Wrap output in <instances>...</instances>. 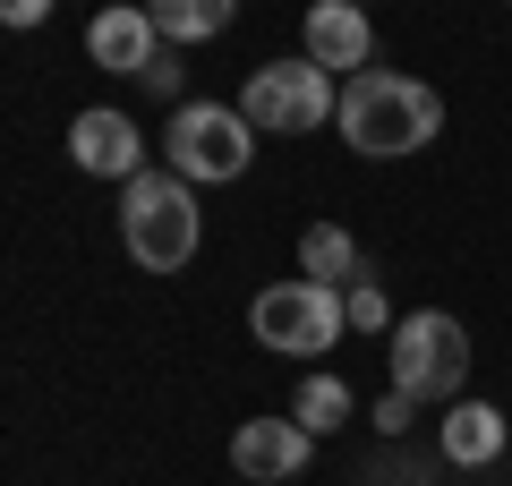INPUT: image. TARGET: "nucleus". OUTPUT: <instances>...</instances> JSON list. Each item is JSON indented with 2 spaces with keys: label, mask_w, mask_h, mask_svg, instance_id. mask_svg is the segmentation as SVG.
<instances>
[{
  "label": "nucleus",
  "mask_w": 512,
  "mask_h": 486,
  "mask_svg": "<svg viewBox=\"0 0 512 486\" xmlns=\"http://www.w3.org/2000/svg\"><path fill=\"white\" fill-rule=\"evenodd\" d=\"M163 162L180 171V180H197V188L239 180V171L256 162L248 111H239V103H180V111H171V128H163Z\"/></svg>",
  "instance_id": "obj_6"
},
{
  "label": "nucleus",
  "mask_w": 512,
  "mask_h": 486,
  "mask_svg": "<svg viewBox=\"0 0 512 486\" xmlns=\"http://www.w3.org/2000/svg\"><path fill=\"white\" fill-rule=\"evenodd\" d=\"M384 367L419 401H461V384H470V324L444 316V307H410L384 333Z\"/></svg>",
  "instance_id": "obj_3"
},
{
  "label": "nucleus",
  "mask_w": 512,
  "mask_h": 486,
  "mask_svg": "<svg viewBox=\"0 0 512 486\" xmlns=\"http://www.w3.org/2000/svg\"><path fill=\"white\" fill-rule=\"evenodd\" d=\"M350 154L367 162H402V154H427L444 137V94L427 77H402V69H376L367 60L359 77H342V111H333Z\"/></svg>",
  "instance_id": "obj_1"
},
{
  "label": "nucleus",
  "mask_w": 512,
  "mask_h": 486,
  "mask_svg": "<svg viewBox=\"0 0 512 486\" xmlns=\"http://www.w3.org/2000/svg\"><path fill=\"white\" fill-rule=\"evenodd\" d=\"M359 9H367V0H359Z\"/></svg>",
  "instance_id": "obj_19"
},
{
  "label": "nucleus",
  "mask_w": 512,
  "mask_h": 486,
  "mask_svg": "<svg viewBox=\"0 0 512 486\" xmlns=\"http://www.w3.org/2000/svg\"><path fill=\"white\" fill-rule=\"evenodd\" d=\"M308 461H316V435L299 427L291 410H282V418H239V427H231V469L248 486H291Z\"/></svg>",
  "instance_id": "obj_7"
},
{
  "label": "nucleus",
  "mask_w": 512,
  "mask_h": 486,
  "mask_svg": "<svg viewBox=\"0 0 512 486\" xmlns=\"http://www.w3.org/2000/svg\"><path fill=\"white\" fill-rule=\"evenodd\" d=\"M504 444H512V418L495 410V401H453V410H444V427H436L444 469H487Z\"/></svg>",
  "instance_id": "obj_11"
},
{
  "label": "nucleus",
  "mask_w": 512,
  "mask_h": 486,
  "mask_svg": "<svg viewBox=\"0 0 512 486\" xmlns=\"http://www.w3.org/2000/svg\"><path fill=\"white\" fill-rule=\"evenodd\" d=\"M299 273H308V282H333V290H350L359 282V239L342 231V222H308V231H299Z\"/></svg>",
  "instance_id": "obj_12"
},
{
  "label": "nucleus",
  "mask_w": 512,
  "mask_h": 486,
  "mask_svg": "<svg viewBox=\"0 0 512 486\" xmlns=\"http://www.w3.org/2000/svg\"><path fill=\"white\" fill-rule=\"evenodd\" d=\"M52 9H60V0H0V26H18V35H26V26H43Z\"/></svg>",
  "instance_id": "obj_18"
},
{
  "label": "nucleus",
  "mask_w": 512,
  "mask_h": 486,
  "mask_svg": "<svg viewBox=\"0 0 512 486\" xmlns=\"http://www.w3.org/2000/svg\"><path fill=\"white\" fill-rule=\"evenodd\" d=\"M350 410H359V401H350V384H342V376H325V367H316V376L291 393V418L316 435V444H325V435H342V427H350Z\"/></svg>",
  "instance_id": "obj_14"
},
{
  "label": "nucleus",
  "mask_w": 512,
  "mask_h": 486,
  "mask_svg": "<svg viewBox=\"0 0 512 486\" xmlns=\"http://www.w3.org/2000/svg\"><path fill=\"white\" fill-rule=\"evenodd\" d=\"M299 52H308L316 69H333V77H359L367 60H376V26H367L359 0H316L308 18H299Z\"/></svg>",
  "instance_id": "obj_9"
},
{
  "label": "nucleus",
  "mask_w": 512,
  "mask_h": 486,
  "mask_svg": "<svg viewBox=\"0 0 512 486\" xmlns=\"http://www.w3.org/2000/svg\"><path fill=\"white\" fill-rule=\"evenodd\" d=\"M197 239H205V214H197V180H180V171H137V180H120V248L137 256L146 273H180L197 265Z\"/></svg>",
  "instance_id": "obj_2"
},
{
  "label": "nucleus",
  "mask_w": 512,
  "mask_h": 486,
  "mask_svg": "<svg viewBox=\"0 0 512 486\" xmlns=\"http://www.w3.org/2000/svg\"><path fill=\"white\" fill-rule=\"evenodd\" d=\"M239 111H248L256 137H316V128H333V111H342V77L316 69L308 52L265 60V69H248V86H239Z\"/></svg>",
  "instance_id": "obj_4"
},
{
  "label": "nucleus",
  "mask_w": 512,
  "mask_h": 486,
  "mask_svg": "<svg viewBox=\"0 0 512 486\" xmlns=\"http://www.w3.org/2000/svg\"><path fill=\"white\" fill-rule=\"evenodd\" d=\"M137 86H154V94H180V43H163V52L146 60V77Z\"/></svg>",
  "instance_id": "obj_17"
},
{
  "label": "nucleus",
  "mask_w": 512,
  "mask_h": 486,
  "mask_svg": "<svg viewBox=\"0 0 512 486\" xmlns=\"http://www.w3.org/2000/svg\"><path fill=\"white\" fill-rule=\"evenodd\" d=\"M146 18L163 43H214V35H231L239 0H146Z\"/></svg>",
  "instance_id": "obj_13"
},
{
  "label": "nucleus",
  "mask_w": 512,
  "mask_h": 486,
  "mask_svg": "<svg viewBox=\"0 0 512 486\" xmlns=\"http://www.w3.org/2000/svg\"><path fill=\"white\" fill-rule=\"evenodd\" d=\"M342 307H350V324H359V333H393V307H384V290L367 282V273L342 290Z\"/></svg>",
  "instance_id": "obj_15"
},
{
  "label": "nucleus",
  "mask_w": 512,
  "mask_h": 486,
  "mask_svg": "<svg viewBox=\"0 0 512 486\" xmlns=\"http://www.w3.org/2000/svg\"><path fill=\"white\" fill-rule=\"evenodd\" d=\"M69 162L86 180H137V171H146V128L128 120V111L94 103V111L69 120Z\"/></svg>",
  "instance_id": "obj_8"
},
{
  "label": "nucleus",
  "mask_w": 512,
  "mask_h": 486,
  "mask_svg": "<svg viewBox=\"0 0 512 486\" xmlns=\"http://www.w3.org/2000/svg\"><path fill=\"white\" fill-rule=\"evenodd\" d=\"M419 410H427V401H419V393H402V384H393V393L376 401V435H410V427H419Z\"/></svg>",
  "instance_id": "obj_16"
},
{
  "label": "nucleus",
  "mask_w": 512,
  "mask_h": 486,
  "mask_svg": "<svg viewBox=\"0 0 512 486\" xmlns=\"http://www.w3.org/2000/svg\"><path fill=\"white\" fill-rule=\"evenodd\" d=\"M248 333L265 350H282V359H325L333 342L350 333V307H342V290L333 282H265L248 299Z\"/></svg>",
  "instance_id": "obj_5"
},
{
  "label": "nucleus",
  "mask_w": 512,
  "mask_h": 486,
  "mask_svg": "<svg viewBox=\"0 0 512 486\" xmlns=\"http://www.w3.org/2000/svg\"><path fill=\"white\" fill-rule=\"evenodd\" d=\"M504 9H512V0H504Z\"/></svg>",
  "instance_id": "obj_20"
},
{
  "label": "nucleus",
  "mask_w": 512,
  "mask_h": 486,
  "mask_svg": "<svg viewBox=\"0 0 512 486\" xmlns=\"http://www.w3.org/2000/svg\"><path fill=\"white\" fill-rule=\"evenodd\" d=\"M86 52H94V69H111V77H146V60L163 52V35H154V18H146V0L94 9V26H86Z\"/></svg>",
  "instance_id": "obj_10"
}]
</instances>
